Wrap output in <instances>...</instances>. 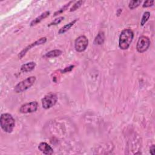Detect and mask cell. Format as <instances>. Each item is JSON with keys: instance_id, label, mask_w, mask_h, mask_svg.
<instances>
[{"instance_id": "obj_1", "label": "cell", "mask_w": 155, "mask_h": 155, "mask_svg": "<svg viewBox=\"0 0 155 155\" xmlns=\"http://www.w3.org/2000/svg\"><path fill=\"white\" fill-rule=\"evenodd\" d=\"M134 37L133 31L130 28L123 30L119 38V46L122 50L128 48Z\"/></svg>"}, {"instance_id": "obj_2", "label": "cell", "mask_w": 155, "mask_h": 155, "mask_svg": "<svg viewBox=\"0 0 155 155\" xmlns=\"http://www.w3.org/2000/svg\"><path fill=\"white\" fill-rule=\"evenodd\" d=\"M0 124L2 129L7 133H12L15 126V120L9 113H3L1 115Z\"/></svg>"}, {"instance_id": "obj_3", "label": "cell", "mask_w": 155, "mask_h": 155, "mask_svg": "<svg viewBox=\"0 0 155 155\" xmlns=\"http://www.w3.org/2000/svg\"><path fill=\"white\" fill-rule=\"evenodd\" d=\"M36 81L35 76H30L24 80L21 81L14 88L16 93H21L31 87Z\"/></svg>"}, {"instance_id": "obj_4", "label": "cell", "mask_w": 155, "mask_h": 155, "mask_svg": "<svg viewBox=\"0 0 155 155\" xmlns=\"http://www.w3.org/2000/svg\"><path fill=\"white\" fill-rule=\"evenodd\" d=\"M58 101V97L56 94L50 93L45 95L42 99V105L45 109H48L54 106Z\"/></svg>"}, {"instance_id": "obj_5", "label": "cell", "mask_w": 155, "mask_h": 155, "mask_svg": "<svg viewBox=\"0 0 155 155\" xmlns=\"http://www.w3.org/2000/svg\"><path fill=\"white\" fill-rule=\"evenodd\" d=\"M150 45V41L149 38L145 36H141L139 38L136 49L139 53H143L148 50Z\"/></svg>"}, {"instance_id": "obj_6", "label": "cell", "mask_w": 155, "mask_h": 155, "mask_svg": "<svg viewBox=\"0 0 155 155\" xmlns=\"http://www.w3.org/2000/svg\"><path fill=\"white\" fill-rule=\"evenodd\" d=\"M88 40L85 36H80L77 38L74 42L75 50L78 52L84 51L87 47Z\"/></svg>"}, {"instance_id": "obj_7", "label": "cell", "mask_w": 155, "mask_h": 155, "mask_svg": "<svg viewBox=\"0 0 155 155\" xmlns=\"http://www.w3.org/2000/svg\"><path fill=\"white\" fill-rule=\"evenodd\" d=\"M38 102L36 101H32L25 103L22 105L19 108V111L21 113H29L36 111L38 108Z\"/></svg>"}, {"instance_id": "obj_8", "label": "cell", "mask_w": 155, "mask_h": 155, "mask_svg": "<svg viewBox=\"0 0 155 155\" xmlns=\"http://www.w3.org/2000/svg\"><path fill=\"white\" fill-rule=\"evenodd\" d=\"M47 41V38L45 37H42L40 39H39L38 40H37L36 41H35V42H33L32 44L28 45L27 47H26L25 48H24L18 54V56L19 58V59H21L23 56H24L26 54V53L28 51V50L31 49L32 47L36 46V45H41L43 44L44 43H45Z\"/></svg>"}, {"instance_id": "obj_9", "label": "cell", "mask_w": 155, "mask_h": 155, "mask_svg": "<svg viewBox=\"0 0 155 155\" xmlns=\"http://www.w3.org/2000/svg\"><path fill=\"white\" fill-rule=\"evenodd\" d=\"M38 149L44 154H52L53 153V148L46 142H41L38 146Z\"/></svg>"}, {"instance_id": "obj_10", "label": "cell", "mask_w": 155, "mask_h": 155, "mask_svg": "<svg viewBox=\"0 0 155 155\" xmlns=\"http://www.w3.org/2000/svg\"><path fill=\"white\" fill-rule=\"evenodd\" d=\"M50 15V12L47 11L44 13H42L41 15H40L39 16L36 18L34 20H33L30 23V26H34L40 22L41 21H42L44 19L46 18L47 16H48Z\"/></svg>"}, {"instance_id": "obj_11", "label": "cell", "mask_w": 155, "mask_h": 155, "mask_svg": "<svg viewBox=\"0 0 155 155\" xmlns=\"http://www.w3.org/2000/svg\"><path fill=\"white\" fill-rule=\"evenodd\" d=\"M35 66H36L35 62H29L23 64L21 67V70L23 72H28L33 70L35 68Z\"/></svg>"}, {"instance_id": "obj_12", "label": "cell", "mask_w": 155, "mask_h": 155, "mask_svg": "<svg viewBox=\"0 0 155 155\" xmlns=\"http://www.w3.org/2000/svg\"><path fill=\"white\" fill-rule=\"evenodd\" d=\"M78 20V19H75L73 20V21H71V22H70L67 24L66 25H65L64 26H63L62 27H61V28L59 29V30L58 31V33H59V34H62V33H64L65 32L67 31L76 23V22Z\"/></svg>"}, {"instance_id": "obj_13", "label": "cell", "mask_w": 155, "mask_h": 155, "mask_svg": "<svg viewBox=\"0 0 155 155\" xmlns=\"http://www.w3.org/2000/svg\"><path fill=\"white\" fill-rule=\"evenodd\" d=\"M62 54V51L60 50H53L48 51L45 55L47 58H54L60 56Z\"/></svg>"}, {"instance_id": "obj_14", "label": "cell", "mask_w": 155, "mask_h": 155, "mask_svg": "<svg viewBox=\"0 0 155 155\" xmlns=\"http://www.w3.org/2000/svg\"><path fill=\"white\" fill-rule=\"evenodd\" d=\"M104 41V34L103 32L100 31L97 35L96 36V37L94 39V43L95 44H98V45H101L102 44L103 42Z\"/></svg>"}, {"instance_id": "obj_15", "label": "cell", "mask_w": 155, "mask_h": 155, "mask_svg": "<svg viewBox=\"0 0 155 155\" xmlns=\"http://www.w3.org/2000/svg\"><path fill=\"white\" fill-rule=\"evenodd\" d=\"M150 17V13L149 12H145L141 19V21H140V25L141 26H143L148 21V19H149V18Z\"/></svg>"}, {"instance_id": "obj_16", "label": "cell", "mask_w": 155, "mask_h": 155, "mask_svg": "<svg viewBox=\"0 0 155 155\" xmlns=\"http://www.w3.org/2000/svg\"><path fill=\"white\" fill-rule=\"evenodd\" d=\"M141 2H142V1H131L129 2L128 7L130 8V9L133 10L137 7L140 4Z\"/></svg>"}, {"instance_id": "obj_17", "label": "cell", "mask_w": 155, "mask_h": 155, "mask_svg": "<svg viewBox=\"0 0 155 155\" xmlns=\"http://www.w3.org/2000/svg\"><path fill=\"white\" fill-rule=\"evenodd\" d=\"M71 3H72V1H70L69 2H68L67 4H65V5H64L62 8H61L59 10H58L57 12H56L54 13L53 16H56V15H59V14H60V13H62V12H65V11L68 8V7L70 6V5L71 4Z\"/></svg>"}, {"instance_id": "obj_18", "label": "cell", "mask_w": 155, "mask_h": 155, "mask_svg": "<svg viewBox=\"0 0 155 155\" xmlns=\"http://www.w3.org/2000/svg\"><path fill=\"white\" fill-rule=\"evenodd\" d=\"M83 2H84V1H79L76 2L75 4H74L73 5V6L70 8V12H73V11L77 10L78 8H79L81 6V5L82 4Z\"/></svg>"}, {"instance_id": "obj_19", "label": "cell", "mask_w": 155, "mask_h": 155, "mask_svg": "<svg viewBox=\"0 0 155 155\" xmlns=\"http://www.w3.org/2000/svg\"><path fill=\"white\" fill-rule=\"evenodd\" d=\"M64 19V17L63 16H60V17H58V18L55 19L52 22H51L48 26H51V25H57L58 24H59L62 21H63Z\"/></svg>"}, {"instance_id": "obj_20", "label": "cell", "mask_w": 155, "mask_h": 155, "mask_svg": "<svg viewBox=\"0 0 155 155\" xmlns=\"http://www.w3.org/2000/svg\"><path fill=\"white\" fill-rule=\"evenodd\" d=\"M154 4V1H150V0H148V1H146L144 2L143 4V7H151Z\"/></svg>"}, {"instance_id": "obj_21", "label": "cell", "mask_w": 155, "mask_h": 155, "mask_svg": "<svg viewBox=\"0 0 155 155\" xmlns=\"http://www.w3.org/2000/svg\"><path fill=\"white\" fill-rule=\"evenodd\" d=\"M150 154L154 155L155 154V148H154V145H152L151 147H150Z\"/></svg>"}]
</instances>
